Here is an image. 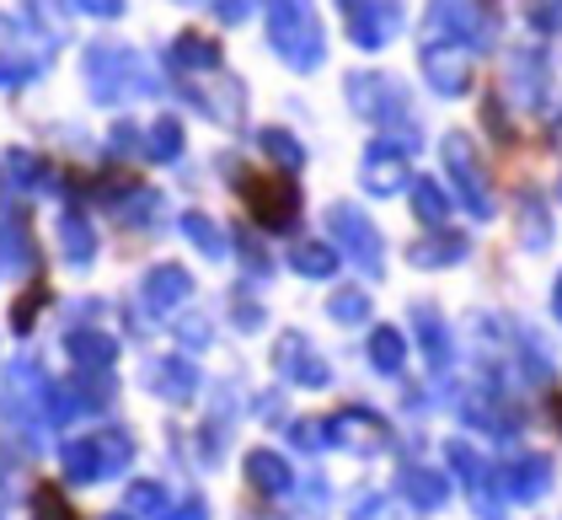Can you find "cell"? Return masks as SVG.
<instances>
[{
  "label": "cell",
  "mask_w": 562,
  "mask_h": 520,
  "mask_svg": "<svg viewBox=\"0 0 562 520\" xmlns=\"http://www.w3.org/2000/svg\"><path fill=\"white\" fill-rule=\"evenodd\" d=\"M44 54H0V87H16V81H33L44 76Z\"/></svg>",
  "instance_id": "40"
},
{
  "label": "cell",
  "mask_w": 562,
  "mask_h": 520,
  "mask_svg": "<svg viewBox=\"0 0 562 520\" xmlns=\"http://www.w3.org/2000/svg\"><path fill=\"white\" fill-rule=\"evenodd\" d=\"M33 520H76L59 488H33Z\"/></svg>",
  "instance_id": "42"
},
{
  "label": "cell",
  "mask_w": 562,
  "mask_h": 520,
  "mask_svg": "<svg viewBox=\"0 0 562 520\" xmlns=\"http://www.w3.org/2000/svg\"><path fill=\"white\" fill-rule=\"evenodd\" d=\"M241 473H247V488H258L262 499H284V494L295 488V467H290V462H284L279 451H268V445L247 451Z\"/></svg>",
  "instance_id": "18"
},
{
  "label": "cell",
  "mask_w": 562,
  "mask_h": 520,
  "mask_svg": "<svg viewBox=\"0 0 562 520\" xmlns=\"http://www.w3.org/2000/svg\"><path fill=\"white\" fill-rule=\"evenodd\" d=\"M172 520H210V505H204V499L193 494V499H182V505H177Z\"/></svg>",
  "instance_id": "52"
},
{
  "label": "cell",
  "mask_w": 562,
  "mask_h": 520,
  "mask_svg": "<svg viewBox=\"0 0 562 520\" xmlns=\"http://www.w3.org/2000/svg\"><path fill=\"white\" fill-rule=\"evenodd\" d=\"M0 258L16 274H38V258H33V242H27V225L16 215H0Z\"/></svg>",
  "instance_id": "25"
},
{
  "label": "cell",
  "mask_w": 562,
  "mask_h": 520,
  "mask_svg": "<svg viewBox=\"0 0 562 520\" xmlns=\"http://www.w3.org/2000/svg\"><path fill=\"white\" fill-rule=\"evenodd\" d=\"M241 204L262 231H290L301 215V188L279 173H241Z\"/></svg>",
  "instance_id": "6"
},
{
  "label": "cell",
  "mask_w": 562,
  "mask_h": 520,
  "mask_svg": "<svg viewBox=\"0 0 562 520\" xmlns=\"http://www.w3.org/2000/svg\"><path fill=\"white\" fill-rule=\"evenodd\" d=\"M327 434H333L338 451H359V456H375V451L391 445L386 419L370 413V408H338V413L327 419Z\"/></svg>",
  "instance_id": "10"
},
{
  "label": "cell",
  "mask_w": 562,
  "mask_h": 520,
  "mask_svg": "<svg viewBox=\"0 0 562 520\" xmlns=\"http://www.w3.org/2000/svg\"><path fill=\"white\" fill-rule=\"evenodd\" d=\"M558 140H562V124H558Z\"/></svg>",
  "instance_id": "58"
},
{
  "label": "cell",
  "mask_w": 562,
  "mask_h": 520,
  "mask_svg": "<svg viewBox=\"0 0 562 520\" xmlns=\"http://www.w3.org/2000/svg\"><path fill=\"white\" fill-rule=\"evenodd\" d=\"M418 65H424V81H429L439 97H461V91L472 87V48H461V44H429Z\"/></svg>",
  "instance_id": "14"
},
{
  "label": "cell",
  "mask_w": 562,
  "mask_h": 520,
  "mask_svg": "<svg viewBox=\"0 0 562 520\" xmlns=\"http://www.w3.org/2000/svg\"><path fill=\"white\" fill-rule=\"evenodd\" d=\"M273 365H279V376H290L295 387H311V391H322L327 381H333V365L311 348V339L305 333H279V344H273Z\"/></svg>",
  "instance_id": "11"
},
{
  "label": "cell",
  "mask_w": 562,
  "mask_h": 520,
  "mask_svg": "<svg viewBox=\"0 0 562 520\" xmlns=\"http://www.w3.org/2000/svg\"><path fill=\"white\" fill-rule=\"evenodd\" d=\"M134 140H145L134 124H113V134H108V156H134V151H139ZM139 156H145V151H139Z\"/></svg>",
  "instance_id": "46"
},
{
  "label": "cell",
  "mask_w": 562,
  "mask_h": 520,
  "mask_svg": "<svg viewBox=\"0 0 562 520\" xmlns=\"http://www.w3.org/2000/svg\"><path fill=\"white\" fill-rule=\"evenodd\" d=\"M456 413H461L472 430H487V434H509V430H515V419H509V413H504L487 391H476V387L456 391Z\"/></svg>",
  "instance_id": "23"
},
{
  "label": "cell",
  "mask_w": 562,
  "mask_h": 520,
  "mask_svg": "<svg viewBox=\"0 0 562 520\" xmlns=\"http://www.w3.org/2000/svg\"><path fill=\"white\" fill-rule=\"evenodd\" d=\"M290 440L301 445V451H322V445H333V434L322 419H301V424H290Z\"/></svg>",
  "instance_id": "44"
},
{
  "label": "cell",
  "mask_w": 562,
  "mask_h": 520,
  "mask_svg": "<svg viewBox=\"0 0 562 520\" xmlns=\"http://www.w3.org/2000/svg\"><path fill=\"white\" fill-rule=\"evenodd\" d=\"M445 456H450V473L467 483L472 516H476V520H504V494L493 488V483H498V473H493V467H487V462L476 456L467 440H450V445H445Z\"/></svg>",
  "instance_id": "8"
},
{
  "label": "cell",
  "mask_w": 562,
  "mask_h": 520,
  "mask_svg": "<svg viewBox=\"0 0 562 520\" xmlns=\"http://www.w3.org/2000/svg\"><path fill=\"white\" fill-rule=\"evenodd\" d=\"M188 296H193V274L177 268V263H156V268L139 279V306H145L150 322H167Z\"/></svg>",
  "instance_id": "12"
},
{
  "label": "cell",
  "mask_w": 562,
  "mask_h": 520,
  "mask_svg": "<svg viewBox=\"0 0 562 520\" xmlns=\"http://www.w3.org/2000/svg\"><path fill=\"white\" fill-rule=\"evenodd\" d=\"M236 253H241V263H247V274H252V279L268 274V253H262V242L252 236V231H236Z\"/></svg>",
  "instance_id": "43"
},
{
  "label": "cell",
  "mask_w": 562,
  "mask_h": 520,
  "mask_svg": "<svg viewBox=\"0 0 562 520\" xmlns=\"http://www.w3.org/2000/svg\"><path fill=\"white\" fill-rule=\"evenodd\" d=\"M348 16V38L359 48H386L396 33H402V5H386V0H370V5H359V0H348L344 5Z\"/></svg>",
  "instance_id": "13"
},
{
  "label": "cell",
  "mask_w": 562,
  "mask_h": 520,
  "mask_svg": "<svg viewBox=\"0 0 562 520\" xmlns=\"http://www.w3.org/2000/svg\"><path fill=\"white\" fill-rule=\"evenodd\" d=\"M370 365H375L381 376H396V370L407 365V339H402L396 328H375V333H370Z\"/></svg>",
  "instance_id": "35"
},
{
  "label": "cell",
  "mask_w": 562,
  "mask_h": 520,
  "mask_svg": "<svg viewBox=\"0 0 562 520\" xmlns=\"http://www.w3.org/2000/svg\"><path fill=\"white\" fill-rule=\"evenodd\" d=\"M519 242L525 247H552V215H547V204L536 199V193H519Z\"/></svg>",
  "instance_id": "33"
},
{
  "label": "cell",
  "mask_w": 562,
  "mask_h": 520,
  "mask_svg": "<svg viewBox=\"0 0 562 520\" xmlns=\"http://www.w3.org/2000/svg\"><path fill=\"white\" fill-rule=\"evenodd\" d=\"M5 173H11L16 188H33V193H44L48 182H54L48 162L44 156H33V151H11V156H5Z\"/></svg>",
  "instance_id": "36"
},
{
  "label": "cell",
  "mask_w": 562,
  "mask_h": 520,
  "mask_svg": "<svg viewBox=\"0 0 562 520\" xmlns=\"http://www.w3.org/2000/svg\"><path fill=\"white\" fill-rule=\"evenodd\" d=\"M327 317H333V322H344V328H353V322H364V317H370V296H364L359 285H348V290H333V301H327Z\"/></svg>",
  "instance_id": "39"
},
{
  "label": "cell",
  "mask_w": 562,
  "mask_h": 520,
  "mask_svg": "<svg viewBox=\"0 0 562 520\" xmlns=\"http://www.w3.org/2000/svg\"><path fill=\"white\" fill-rule=\"evenodd\" d=\"M130 516L134 520H172L177 505H172V494H167V483H156V477L134 483L130 488Z\"/></svg>",
  "instance_id": "29"
},
{
  "label": "cell",
  "mask_w": 562,
  "mask_h": 520,
  "mask_svg": "<svg viewBox=\"0 0 562 520\" xmlns=\"http://www.w3.org/2000/svg\"><path fill=\"white\" fill-rule=\"evenodd\" d=\"M177 339L193 344V348H204L210 344V322H199V317H193V322H177Z\"/></svg>",
  "instance_id": "49"
},
{
  "label": "cell",
  "mask_w": 562,
  "mask_h": 520,
  "mask_svg": "<svg viewBox=\"0 0 562 520\" xmlns=\"http://www.w3.org/2000/svg\"><path fill=\"white\" fill-rule=\"evenodd\" d=\"M65 359L76 365V376H113L119 339L108 328H70L65 333Z\"/></svg>",
  "instance_id": "15"
},
{
  "label": "cell",
  "mask_w": 562,
  "mask_h": 520,
  "mask_svg": "<svg viewBox=\"0 0 562 520\" xmlns=\"http://www.w3.org/2000/svg\"><path fill=\"white\" fill-rule=\"evenodd\" d=\"M407 204H413V215L424 220V225H439V220L450 215V188H439L434 177H413Z\"/></svg>",
  "instance_id": "31"
},
{
  "label": "cell",
  "mask_w": 562,
  "mask_h": 520,
  "mask_svg": "<svg viewBox=\"0 0 562 520\" xmlns=\"http://www.w3.org/2000/svg\"><path fill=\"white\" fill-rule=\"evenodd\" d=\"M525 16H530V27H541V33H552V27H562V5H530Z\"/></svg>",
  "instance_id": "48"
},
{
  "label": "cell",
  "mask_w": 562,
  "mask_h": 520,
  "mask_svg": "<svg viewBox=\"0 0 562 520\" xmlns=\"http://www.w3.org/2000/svg\"><path fill=\"white\" fill-rule=\"evenodd\" d=\"M215 16L220 22H247V16H252V5H247V0H236V5H231V0H220Z\"/></svg>",
  "instance_id": "51"
},
{
  "label": "cell",
  "mask_w": 562,
  "mask_h": 520,
  "mask_svg": "<svg viewBox=\"0 0 562 520\" xmlns=\"http://www.w3.org/2000/svg\"><path fill=\"white\" fill-rule=\"evenodd\" d=\"M172 70L182 76H220V44L215 38H204V33H177L172 44Z\"/></svg>",
  "instance_id": "22"
},
{
  "label": "cell",
  "mask_w": 562,
  "mask_h": 520,
  "mask_svg": "<svg viewBox=\"0 0 562 520\" xmlns=\"http://www.w3.org/2000/svg\"><path fill=\"white\" fill-rule=\"evenodd\" d=\"M413 339H418L434 376H445L456 354H450V328H445V317H439L434 306H413Z\"/></svg>",
  "instance_id": "20"
},
{
  "label": "cell",
  "mask_w": 562,
  "mask_h": 520,
  "mask_svg": "<svg viewBox=\"0 0 562 520\" xmlns=\"http://www.w3.org/2000/svg\"><path fill=\"white\" fill-rule=\"evenodd\" d=\"M76 11H87V16H97V22H113V16H124V5H119V0H108V5H102V0H76Z\"/></svg>",
  "instance_id": "50"
},
{
  "label": "cell",
  "mask_w": 562,
  "mask_h": 520,
  "mask_svg": "<svg viewBox=\"0 0 562 520\" xmlns=\"http://www.w3.org/2000/svg\"><path fill=\"white\" fill-rule=\"evenodd\" d=\"M359 182H364V193H375V199H391V193L413 188L407 151H402L396 140H370L364 156H359Z\"/></svg>",
  "instance_id": "9"
},
{
  "label": "cell",
  "mask_w": 562,
  "mask_h": 520,
  "mask_svg": "<svg viewBox=\"0 0 562 520\" xmlns=\"http://www.w3.org/2000/svg\"><path fill=\"white\" fill-rule=\"evenodd\" d=\"M97 440V451H102V473H124L134 462V440L124 430H102V434H91Z\"/></svg>",
  "instance_id": "38"
},
{
  "label": "cell",
  "mask_w": 562,
  "mask_h": 520,
  "mask_svg": "<svg viewBox=\"0 0 562 520\" xmlns=\"http://www.w3.org/2000/svg\"><path fill=\"white\" fill-rule=\"evenodd\" d=\"M290 268L301 279H333L338 274V247L333 242H295L290 247Z\"/></svg>",
  "instance_id": "26"
},
{
  "label": "cell",
  "mask_w": 562,
  "mask_h": 520,
  "mask_svg": "<svg viewBox=\"0 0 562 520\" xmlns=\"http://www.w3.org/2000/svg\"><path fill=\"white\" fill-rule=\"evenodd\" d=\"M108 520H134V516H108Z\"/></svg>",
  "instance_id": "56"
},
{
  "label": "cell",
  "mask_w": 562,
  "mask_h": 520,
  "mask_svg": "<svg viewBox=\"0 0 562 520\" xmlns=\"http://www.w3.org/2000/svg\"><path fill=\"white\" fill-rule=\"evenodd\" d=\"M498 483H504V494H509L515 505H536V499L552 488V456L525 451V456H515V462L498 473Z\"/></svg>",
  "instance_id": "17"
},
{
  "label": "cell",
  "mask_w": 562,
  "mask_h": 520,
  "mask_svg": "<svg viewBox=\"0 0 562 520\" xmlns=\"http://www.w3.org/2000/svg\"><path fill=\"white\" fill-rule=\"evenodd\" d=\"M439 156H445V173H450V193L467 204V215L493 220V182L482 173V156H476L472 134H445L439 140Z\"/></svg>",
  "instance_id": "4"
},
{
  "label": "cell",
  "mask_w": 562,
  "mask_h": 520,
  "mask_svg": "<svg viewBox=\"0 0 562 520\" xmlns=\"http://www.w3.org/2000/svg\"><path fill=\"white\" fill-rule=\"evenodd\" d=\"M552 419H558V430H562V397H552Z\"/></svg>",
  "instance_id": "54"
},
{
  "label": "cell",
  "mask_w": 562,
  "mask_h": 520,
  "mask_svg": "<svg viewBox=\"0 0 562 520\" xmlns=\"http://www.w3.org/2000/svg\"><path fill=\"white\" fill-rule=\"evenodd\" d=\"M498 38V11L493 5H429V44L487 48Z\"/></svg>",
  "instance_id": "7"
},
{
  "label": "cell",
  "mask_w": 562,
  "mask_h": 520,
  "mask_svg": "<svg viewBox=\"0 0 562 520\" xmlns=\"http://www.w3.org/2000/svg\"><path fill=\"white\" fill-rule=\"evenodd\" d=\"M509 81H515V97L525 102V108H536V97H547V91H552L541 54H515V65H509Z\"/></svg>",
  "instance_id": "30"
},
{
  "label": "cell",
  "mask_w": 562,
  "mask_h": 520,
  "mask_svg": "<svg viewBox=\"0 0 562 520\" xmlns=\"http://www.w3.org/2000/svg\"><path fill=\"white\" fill-rule=\"evenodd\" d=\"M348 102H353V113L359 119H370V124H381V130H402L407 140L418 134V124H413V113H407V87L396 81V76H381V70H353L344 81Z\"/></svg>",
  "instance_id": "3"
},
{
  "label": "cell",
  "mask_w": 562,
  "mask_h": 520,
  "mask_svg": "<svg viewBox=\"0 0 562 520\" xmlns=\"http://www.w3.org/2000/svg\"><path fill=\"white\" fill-rule=\"evenodd\" d=\"M258 145H262V156H273V162L284 167V177H295L305 167V145L290 130H279V124L258 130Z\"/></svg>",
  "instance_id": "32"
},
{
  "label": "cell",
  "mask_w": 562,
  "mask_h": 520,
  "mask_svg": "<svg viewBox=\"0 0 562 520\" xmlns=\"http://www.w3.org/2000/svg\"><path fill=\"white\" fill-rule=\"evenodd\" d=\"M87 87L97 102H124V97H145L161 91V76L124 44H91L87 48Z\"/></svg>",
  "instance_id": "1"
},
{
  "label": "cell",
  "mask_w": 562,
  "mask_h": 520,
  "mask_svg": "<svg viewBox=\"0 0 562 520\" xmlns=\"http://www.w3.org/2000/svg\"><path fill=\"white\" fill-rule=\"evenodd\" d=\"M59 467H65V477L70 483H97L102 473V451H97V440H65L59 445Z\"/></svg>",
  "instance_id": "27"
},
{
  "label": "cell",
  "mask_w": 562,
  "mask_h": 520,
  "mask_svg": "<svg viewBox=\"0 0 562 520\" xmlns=\"http://www.w3.org/2000/svg\"><path fill=\"white\" fill-rule=\"evenodd\" d=\"M396 494H402L413 510H439V505H450V477L434 473V467L407 462V467L396 473Z\"/></svg>",
  "instance_id": "19"
},
{
  "label": "cell",
  "mask_w": 562,
  "mask_h": 520,
  "mask_svg": "<svg viewBox=\"0 0 562 520\" xmlns=\"http://www.w3.org/2000/svg\"><path fill=\"white\" fill-rule=\"evenodd\" d=\"M0 520H5V488H0Z\"/></svg>",
  "instance_id": "55"
},
{
  "label": "cell",
  "mask_w": 562,
  "mask_h": 520,
  "mask_svg": "<svg viewBox=\"0 0 562 520\" xmlns=\"http://www.w3.org/2000/svg\"><path fill=\"white\" fill-rule=\"evenodd\" d=\"M44 306H48V285H33L22 301L11 306V333H33V322H38Z\"/></svg>",
  "instance_id": "41"
},
{
  "label": "cell",
  "mask_w": 562,
  "mask_h": 520,
  "mask_svg": "<svg viewBox=\"0 0 562 520\" xmlns=\"http://www.w3.org/2000/svg\"><path fill=\"white\" fill-rule=\"evenodd\" d=\"M145 387L156 391L161 402H193V391H199V365L182 359V354H156V359L145 365Z\"/></svg>",
  "instance_id": "16"
},
{
  "label": "cell",
  "mask_w": 562,
  "mask_h": 520,
  "mask_svg": "<svg viewBox=\"0 0 562 520\" xmlns=\"http://www.w3.org/2000/svg\"><path fill=\"white\" fill-rule=\"evenodd\" d=\"M322 231H333V247H344L348 258L359 263L370 279L386 268V242H381V231H375V220L364 215L359 204H327V215H322Z\"/></svg>",
  "instance_id": "5"
},
{
  "label": "cell",
  "mask_w": 562,
  "mask_h": 520,
  "mask_svg": "<svg viewBox=\"0 0 562 520\" xmlns=\"http://www.w3.org/2000/svg\"><path fill=\"white\" fill-rule=\"evenodd\" d=\"M472 253V242L461 231H429L418 242H407V263L413 268H445V263H461Z\"/></svg>",
  "instance_id": "21"
},
{
  "label": "cell",
  "mask_w": 562,
  "mask_h": 520,
  "mask_svg": "<svg viewBox=\"0 0 562 520\" xmlns=\"http://www.w3.org/2000/svg\"><path fill=\"white\" fill-rule=\"evenodd\" d=\"M161 193L156 188H119V215L134 220V225H156L161 220Z\"/></svg>",
  "instance_id": "37"
},
{
  "label": "cell",
  "mask_w": 562,
  "mask_h": 520,
  "mask_svg": "<svg viewBox=\"0 0 562 520\" xmlns=\"http://www.w3.org/2000/svg\"><path fill=\"white\" fill-rule=\"evenodd\" d=\"M59 253H65V263H76V268H87L91 258H97V231H91V220L81 215V210H59Z\"/></svg>",
  "instance_id": "24"
},
{
  "label": "cell",
  "mask_w": 562,
  "mask_h": 520,
  "mask_svg": "<svg viewBox=\"0 0 562 520\" xmlns=\"http://www.w3.org/2000/svg\"><path fill=\"white\" fill-rule=\"evenodd\" d=\"M182 156V124L172 113H161L150 130H145V162H177Z\"/></svg>",
  "instance_id": "34"
},
{
  "label": "cell",
  "mask_w": 562,
  "mask_h": 520,
  "mask_svg": "<svg viewBox=\"0 0 562 520\" xmlns=\"http://www.w3.org/2000/svg\"><path fill=\"white\" fill-rule=\"evenodd\" d=\"M231 317H236V328H241V333H258L268 311H262L258 301H247V296H231Z\"/></svg>",
  "instance_id": "45"
},
{
  "label": "cell",
  "mask_w": 562,
  "mask_h": 520,
  "mask_svg": "<svg viewBox=\"0 0 562 520\" xmlns=\"http://www.w3.org/2000/svg\"><path fill=\"white\" fill-rule=\"evenodd\" d=\"M182 236H188V242L199 247V258H210V263H220L225 253H231L225 231H220V225L204 215V210H188V215H182Z\"/></svg>",
  "instance_id": "28"
},
{
  "label": "cell",
  "mask_w": 562,
  "mask_h": 520,
  "mask_svg": "<svg viewBox=\"0 0 562 520\" xmlns=\"http://www.w3.org/2000/svg\"><path fill=\"white\" fill-rule=\"evenodd\" d=\"M552 311L562 317V274H558V285H552Z\"/></svg>",
  "instance_id": "53"
},
{
  "label": "cell",
  "mask_w": 562,
  "mask_h": 520,
  "mask_svg": "<svg viewBox=\"0 0 562 520\" xmlns=\"http://www.w3.org/2000/svg\"><path fill=\"white\" fill-rule=\"evenodd\" d=\"M558 199H562V182H558Z\"/></svg>",
  "instance_id": "57"
},
{
  "label": "cell",
  "mask_w": 562,
  "mask_h": 520,
  "mask_svg": "<svg viewBox=\"0 0 562 520\" xmlns=\"http://www.w3.org/2000/svg\"><path fill=\"white\" fill-rule=\"evenodd\" d=\"M268 44L273 54L290 65V70H316L327 59V33L316 22V11L301 0H284V5H268Z\"/></svg>",
  "instance_id": "2"
},
{
  "label": "cell",
  "mask_w": 562,
  "mask_h": 520,
  "mask_svg": "<svg viewBox=\"0 0 562 520\" xmlns=\"http://www.w3.org/2000/svg\"><path fill=\"white\" fill-rule=\"evenodd\" d=\"M482 124H487V130L498 134V140H509V113H504V102H498V97H487V102H482Z\"/></svg>",
  "instance_id": "47"
}]
</instances>
